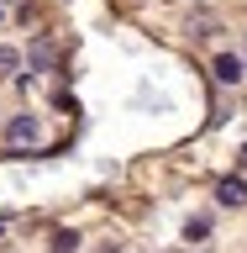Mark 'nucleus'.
Here are the masks:
<instances>
[{
    "mask_svg": "<svg viewBox=\"0 0 247 253\" xmlns=\"http://www.w3.org/2000/svg\"><path fill=\"white\" fill-rule=\"evenodd\" d=\"M32 58H37V63H53V58H58V47L47 42V37H37V42H32Z\"/></svg>",
    "mask_w": 247,
    "mask_h": 253,
    "instance_id": "20e7f679",
    "label": "nucleus"
},
{
    "mask_svg": "<svg viewBox=\"0 0 247 253\" xmlns=\"http://www.w3.org/2000/svg\"><path fill=\"white\" fill-rule=\"evenodd\" d=\"M205 232H211V221H200V216H195V221H189V227H184V237H189V243H200Z\"/></svg>",
    "mask_w": 247,
    "mask_h": 253,
    "instance_id": "0eeeda50",
    "label": "nucleus"
},
{
    "mask_svg": "<svg viewBox=\"0 0 247 253\" xmlns=\"http://www.w3.org/2000/svg\"><path fill=\"white\" fill-rule=\"evenodd\" d=\"M216 79L221 84H237V79H242V58H237V53H221L216 58Z\"/></svg>",
    "mask_w": 247,
    "mask_h": 253,
    "instance_id": "7ed1b4c3",
    "label": "nucleus"
},
{
    "mask_svg": "<svg viewBox=\"0 0 247 253\" xmlns=\"http://www.w3.org/2000/svg\"><path fill=\"white\" fill-rule=\"evenodd\" d=\"M5 137H11V148H21V142H42V126H37V116H16L11 126H5Z\"/></svg>",
    "mask_w": 247,
    "mask_h": 253,
    "instance_id": "f257e3e1",
    "label": "nucleus"
},
{
    "mask_svg": "<svg viewBox=\"0 0 247 253\" xmlns=\"http://www.w3.org/2000/svg\"><path fill=\"white\" fill-rule=\"evenodd\" d=\"M216 201L226 206V211L247 206V179H237V174H232V179H221V185H216Z\"/></svg>",
    "mask_w": 247,
    "mask_h": 253,
    "instance_id": "f03ea898",
    "label": "nucleus"
},
{
    "mask_svg": "<svg viewBox=\"0 0 247 253\" xmlns=\"http://www.w3.org/2000/svg\"><path fill=\"white\" fill-rule=\"evenodd\" d=\"M242 164H247V148H242Z\"/></svg>",
    "mask_w": 247,
    "mask_h": 253,
    "instance_id": "1a4fd4ad",
    "label": "nucleus"
},
{
    "mask_svg": "<svg viewBox=\"0 0 247 253\" xmlns=\"http://www.w3.org/2000/svg\"><path fill=\"white\" fill-rule=\"evenodd\" d=\"M16 69H21V53L16 47H0V74H16Z\"/></svg>",
    "mask_w": 247,
    "mask_h": 253,
    "instance_id": "39448f33",
    "label": "nucleus"
},
{
    "mask_svg": "<svg viewBox=\"0 0 247 253\" xmlns=\"http://www.w3.org/2000/svg\"><path fill=\"white\" fill-rule=\"evenodd\" d=\"M216 27V21H211V16H189V32H195V37H205V32Z\"/></svg>",
    "mask_w": 247,
    "mask_h": 253,
    "instance_id": "6e6552de",
    "label": "nucleus"
},
{
    "mask_svg": "<svg viewBox=\"0 0 247 253\" xmlns=\"http://www.w3.org/2000/svg\"><path fill=\"white\" fill-rule=\"evenodd\" d=\"M74 248H79L74 232H58V237H53V253H74Z\"/></svg>",
    "mask_w": 247,
    "mask_h": 253,
    "instance_id": "423d86ee",
    "label": "nucleus"
}]
</instances>
